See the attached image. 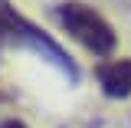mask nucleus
<instances>
[{"label": "nucleus", "mask_w": 131, "mask_h": 128, "mask_svg": "<svg viewBox=\"0 0 131 128\" xmlns=\"http://www.w3.org/2000/svg\"><path fill=\"white\" fill-rule=\"evenodd\" d=\"M7 43L26 46V49H33V53H39V56L49 59L62 76H69V82H79V66L72 63V56H69L49 33H43L36 23H30L26 16H20L7 0H0V46H7Z\"/></svg>", "instance_id": "1"}, {"label": "nucleus", "mask_w": 131, "mask_h": 128, "mask_svg": "<svg viewBox=\"0 0 131 128\" xmlns=\"http://www.w3.org/2000/svg\"><path fill=\"white\" fill-rule=\"evenodd\" d=\"M56 20L62 23V30L72 40H79L95 56H112L115 46H118V36H115L112 23L102 13H95L92 7H85V3H59L56 7Z\"/></svg>", "instance_id": "2"}, {"label": "nucleus", "mask_w": 131, "mask_h": 128, "mask_svg": "<svg viewBox=\"0 0 131 128\" xmlns=\"http://www.w3.org/2000/svg\"><path fill=\"white\" fill-rule=\"evenodd\" d=\"M95 76H98L102 92H105L108 99H128L131 95V59H108V63H98Z\"/></svg>", "instance_id": "3"}, {"label": "nucleus", "mask_w": 131, "mask_h": 128, "mask_svg": "<svg viewBox=\"0 0 131 128\" xmlns=\"http://www.w3.org/2000/svg\"><path fill=\"white\" fill-rule=\"evenodd\" d=\"M0 128H26V125L16 122V118H7V122H0Z\"/></svg>", "instance_id": "4"}]
</instances>
